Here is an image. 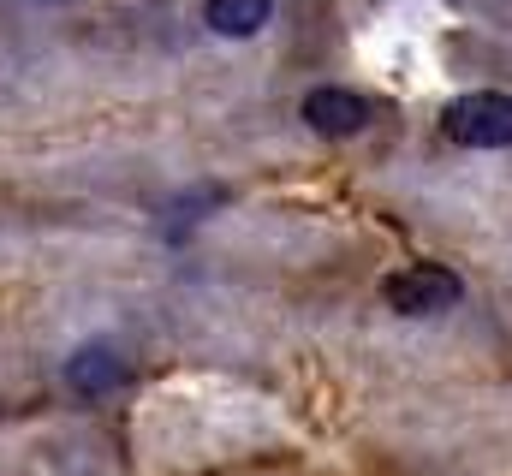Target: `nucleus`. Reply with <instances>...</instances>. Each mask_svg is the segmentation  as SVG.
<instances>
[{"instance_id":"f257e3e1","label":"nucleus","mask_w":512,"mask_h":476,"mask_svg":"<svg viewBox=\"0 0 512 476\" xmlns=\"http://www.w3.org/2000/svg\"><path fill=\"white\" fill-rule=\"evenodd\" d=\"M441 131L459 149H507L512 143V96H501V90H471V96H459L441 114Z\"/></svg>"},{"instance_id":"f03ea898","label":"nucleus","mask_w":512,"mask_h":476,"mask_svg":"<svg viewBox=\"0 0 512 476\" xmlns=\"http://www.w3.org/2000/svg\"><path fill=\"white\" fill-rule=\"evenodd\" d=\"M382 298H387V310H399V316H441V310L459 304V274L435 268V262H411V268L387 274Z\"/></svg>"},{"instance_id":"7ed1b4c3","label":"nucleus","mask_w":512,"mask_h":476,"mask_svg":"<svg viewBox=\"0 0 512 476\" xmlns=\"http://www.w3.org/2000/svg\"><path fill=\"white\" fill-rule=\"evenodd\" d=\"M304 125L316 137H352V131L370 125V102L352 96V90H340V84H322V90L304 96Z\"/></svg>"},{"instance_id":"20e7f679","label":"nucleus","mask_w":512,"mask_h":476,"mask_svg":"<svg viewBox=\"0 0 512 476\" xmlns=\"http://www.w3.org/2000/svg\"><path fill=\"white\" fill-rule=\"evenodd\" d=\"M120 381H126V357L114 352V346H102V340L66 357V387L84 393V399H102V393H114Z\"/></svg>"},{"instance_id":"39448f33","label":"nucleus","mask_w":512,"mask_h":476,"mask_svg":"<svg viewBox=\"0 0 512 476\" xmlns=\"http://www.w3.org/2000/svg\"><path fill=\"white\" fill-rule=\"evenodd\" d=\"M203 18H209L215 36L245 42V36H256V30L274 18V0H203Z\"/></svg>"}]
</instances>
